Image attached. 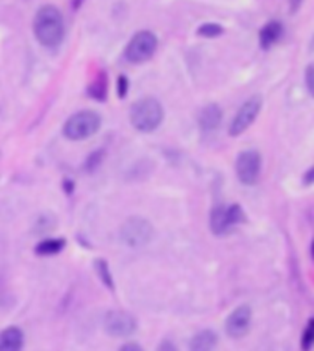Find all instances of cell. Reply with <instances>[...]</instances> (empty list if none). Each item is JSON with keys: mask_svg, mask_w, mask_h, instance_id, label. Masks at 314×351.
Returning a JSON list of instances; mask_svg holds the SVG:
<instances>
[{"mask_svg": "<svg viewBox=\"0 0 314 351\" xmlns=\"http://www.w3.org/2000/svg\"><path fill=\"white\" fill-rule=\"evenodd\" d=\"M34 34L45 47L60 45L65 36V23L60 10L56 6H43L34 19Z\"/></svg>", "mask_w": 314, "mask_h": 351, "instance_id": "cell-1", "label": "cell"}, {"mask_svg": "<svg viewBox=\"0 0 314 351\" xmlns=\"http://www.w3.org/2000/svg\"><path fill=\"white\" fill-rule=\"evenodd\" d=\"M163 117V108L156 98H141L139 102L133 104L132 111H130L132 126L143 134L156 132L157 128L161 126Z\"/></svg>", "mask_w": 314, "mask_h": 351, "instance_id": "cell-2", "label": "cell"}, {"mask_svg": "<svg viewBox=\"0 0 314 351\" xmlns=\"http://www.w3.org/2000/svg\"><path fill=\"white\" fill-rule=\"evenodd\" d=\"M102 126V117L98 115L97 111H78L74 113L63 126V135L69 141H84L89 139L97 134Z\"/></svg>", "mask_w": 314, "mask_h": 351, "instance_id": "cell-3", "label": "cell"}, {"mask_svg": "<svg viewBox=\"0 0 314 351\" xmlns=\"http://www.w3.org/2000/svg\"><path fill=\"white\" fill-rule=\"evenodd\" d=\"M157 50V37L148 30L137 32L135 36L130 39L126 50H124V58H126L130 63H145L156 54Z\"/></svg>", "mask_w": 314, "mask_h": 351, "instance_id": "cell-4", "label": "cell"}, {"mask_svg": "<svg viewBox=\"0 0 314 351\" xmlns=\"http://www.w3.org/2000/svg\"><path fill=\"white\" fill-rule=\"evenodd\" d=\"M154 237V228L146 220L141 217L128 218L126 222L121 228V239L122 243L130 246V248H141L150 243Z\"/></svg>", "mask_w": 314, "mask_h": 351, "instance_id": "cell-5", "label": "cell"}, {"mask_svg": "<svg viewBox=\"0 0 314 351\" xmlns=\"http://www.w3.org/2000/svg\"><path fill=\"white\" fill-rule=\"evenodd\" d=\"M244 220H246V215L239 204H231L228 207L218 206L211 213V230L215 235L222 237L233 230L237 224H242Z\"/></svg>", "mask_w": 314, "mask_h": 351, "instance_id": "cell-6", "label": "cell"}, {"mask_svg": "<svg viewBox=\"0 0 314 351\" xmlns=\"http://www.w3.org/2000/svg\"><path fill=\"white\" fill-rule=\"evenodd\" d=\"M261 106H263V100H261V97H252V98H248L246 102L242 104L241 109L237 111V115L233 117V121H231L230 134L233 135V137L244 134V132H246V130H248V128L254 124L255 119H257V115H259Z\"/></svg>", "mask_w": 314, "mask_h": 351, "instance_id": "cell-7", "label": "cell"}, {"mask_svg": "<svg viewBox=\"0 0 314 351\" xmlns=\"http://www.w3.org/2000/svg\"><path fill=\"white\" fill-rule=\"evenodd\" d=\"M104 327L111 337H132L137 329V322L126 311H109L104 318Z\"/></svg>", "mask_w": 314, "mask_h": 351, "instance_id": "cell-8", "label": "cell"}, {"mask_svg": "<svg viewBox=\"0 0 314 351\" xmlns=\"http://www.w3.org/2000/svg\"><path fill=\"white\" fill-rule=\"evenodd\" d=\"M237 176L244 185H255L261 176V156L255 150H244L237 158Z\"/></svg>", "mask_w": 314, "mask_h": 351, "instance_id": "cell-9", "label": "cell"}, {"mask_svg": "<svg viewBox=\"0 0 314 351\" xmlns=\"http://www.w3.org/2000/svg\"><path fill=\"white\" fill-rule=\"evenodd\" d=\"M250 326H252V309L248 305H241L228 316L226 333L230 335L231 339H242L250 331Z\"/></svg>", "mask_w": 314, "mask_h": 351, "instance_id": "cell-10", "label": "cell"}, {"mask_svg": "<svg viewBox=\"0 0 314 351\" xmlns=\"http://www.w3.org/2000/svg\"><path fill=\"white\" fill-rule=\"evenodd\" d=\"M283 37V25L279 21H270L266 23L259 32V45L263 50L272 49L274 45Z\"/></svg>", "mask_w": 314, "mask_h": 351, "instance_id": "cell-11", "label": "cell"}, {"mask_svg": "<svg viewBox=\"0 0 314 351\" xmlns=\"http://www.w3.org/2000/svg\"><path fill=\"white\" fill-rule=\"evenodd\" d=\"M25 344V335L19 327H8L0 333V351H21Z\"/></svg>", "mask_w": 314, "mask_h": 351, "instance_id": "cell-12", "label": "cell"}, {"mask_svg": "<svg viewBox=\"0 0 314 351\" xmlns=\"http://www.w3.org/2000/svg\"><path fill=\"white\" fill-rule=\"evenodd\" d=\"M220 122H222V109L218 108L217 104H209V106L202 109V113H200V128L204 132L217 130L220 126Z\"/></svg>", "mask_w": 314, "mask_h": 351, "instance_id": "cell-13", "label": "cell"}, {"mask_svg": "<svg viewBox=\"0 0 314 351\" xmlns=\"http://www.w3.org/2000/svg\"><path fill=\"white\" fill-rule=\"evenodd\" d=\"M218 344V337L215 331L206 329L194 335V339L191 340V351H215Z\"/></svg>", "mask_w": 314, "mask_h": 351, "instance_id": "cell-14", "label": "cell"}, {"mask_svg": "<svg viewBox=\"0 0 314 351\" xmlns=\"http://www.w3.org/2000/svg\"><path fill=\"white\" fill-rule=\"evenodd\" d=\"M65 248V241L63 239H47L43 243L37 244V255H56L60 254L61 250Z\"/></svg>", "mask_w": 314, "mask_h": 351, "instance_id": "cell-15", "label": "cell"}, {"mask_svg": "<svg viewBox=\"0 0 314 351\" xmlns=\"http://www.w3.org/2000/svg\"><path fill=\"white\" fill-rule=\"evenodd\" d=\"M108 82H106V78L104 76H100V78L95 82V84L89 87V95H91L93 98H97V100H104L106 98V95H108Z\"/></svg>", "mask_w": 314, "mask_h": 351, "instance_id": "cell-16", "label": "cell"}, {"mask_svg": "<svg viewBox=\"0 0 314 351\" xmlns=\"http://www.w3.org/2000/svg\"><path fill=\"white\" fill-rule=\"evenodd\" d=\"M224 34V28L217 23H207V25H202L198 28V36L202 37H218Z\"/></svg>", "mask_w": 314, "mask_h": 351, "instance_id": "cell-17", "label": "cell"}, {"mask_svg": "<svg viewBox=\"0 0 314 351\" xmlns=\"http://www.w3.org/2000/svg\"><path fill=\"white\" fill-rule=\"evenodd\" d=\"M314 346V318H311L303 331V339H302V350L309 351Z\"/></svg>", "mask_w": 314, "mask_h": 351, "instance_id": "cell-18", "label": "cell"}, {"mask_svg": "<svg viewBox=\"0 0 314 351\" xmlns=\"http://www.w3.org/2000/svg\"><path fill=\"white\" fill-rule=\"evenodd\" d=\"M97 272H98V276L102 278L104 285H108L109 289L113 291V279H111V274H109L108 263H106V261H102V259L97 261Z\"/></svg>", "mask_w": 314, "mask_h": 351, "instance_id": "cell-19", "label": "cell"}, {"mask_svg": "<svg viewBox=\"0 0 314 351\" xmlns=\"http://www.w3.org/2000/svg\"><path fill=\"white\" fill-rule=\"evenodd\" d=\"M102 158H104V152L98 150L95 152V154H91L89 158H87V163H85V170H95L98 167V165L102 163Z\"/></svg>", "mask_w": 314, "mask_h": 351, "instance_id": "cell-20", "label": "cell"}, {"mask_svg": "<svg viewBox=\"0 0 314 351\" xmlns=\"http://www.w3.org/2000/svg\"><path fill=\"white\" fill-rule=\"evenodd\" d=\"M305 85H307V91L311 93V97H314V65H309L305 69Z\"/></svg>", "mask_w": 314, "mask_h": 351, "instance_id": "cell-21", "label": "cell"}, {"mask_svg": "<svg viewBox=\"0 0 314 351\" xmlns=\"http://www.w3.org/2000/svg\"><path fill=\"white\" fill-rule=\"evenodd\" d=\"M117 93H119V97L124 98L128 95V78L126 76H121V78L117 80Z\"/></svg>", "mask_w": 314, "mask_h": 351, "instance_id": "cell-22", "label": "cell"}, {"mask_svg": "<svg viewBox=\"0 0 314 351\" xmlns=\"http://www.w3.org/2000/svg\"><path fill=\"white\" fill-rule=\"evenodd\" d=\"M157 351H178V348L174 346V342H170V340H163V342L159 344V348H157Z\"/></svg>", "mask_w": 314, "mask_h": 351, "instance_id": "cell-23", "label": "cell"}, {"mask_svg": "<svg viewBox=\"0 0 314 351\" xmlns=\"http://www.w3.org/2000/svg\"><path fill=\"white\" fill-rule=\"evenodd\" d=\"M119 351H143V348H141L139 344H133V342H130V344H124Z\"/></svg>", "mask_w": 314, "mask_h": 351, "instance_id": "cell-24", "label": "cell"}, {"mask_svg": "<svg viewBox=\"0 0 314 351\" xmlns=\"http://www.w3.org/2000/svg\"><path fill=\"white\" fill-rule=\"evenodd\" d=\"M303 183H307V185L314 183V167L311 170H309L307 174H305V178H303Z\"/></svg>", "mask_w": 314, "mask_h": 351, "instance_id": "cell-25", "label": "cell"}, {"mask_svg": "<svg viewBox=\"0 0 314 351\" xmlns=\"http://www.w3.org/2000/svg\"><path fill=\"white\" fill-rule=\"evenodd\" d=\"M300 6H302V0H290V12L292 13H296Z\"/></svg>", "mask_w": 314, "mask_h": 351, "instance_id": "cell-26", "label": "cell"}, {"mask_svg": "<svg viewBox=\"0 0 314 351\" xmlns=\"http://www.w3.org/2000/svg\"><path fill=\"white\" fill-rule=\"evenodd\" d=\"M313 261H314V241H313Z\"/></svg>", "mask_w": 314, "mask_h": 351, "instance_id": "cell-27", "label": "cell"}]
</instances>
